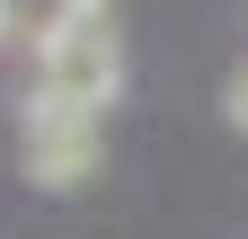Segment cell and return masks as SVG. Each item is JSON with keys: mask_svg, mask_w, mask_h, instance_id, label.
I'll use <instances>...</instances> for the list:
<instances>
[{"mask_svg": "<svg viewBox=\"0 0 248 239\" xmlns=\"http://www.w3.org/2000/svg\"><path fill=\"white\" fill-rule=\"evenodd\" d=\"M124 89V53H115V18L98 27H53L36 36V98L27 106H71V115H107Z\"/></svg>", "mask_w": 248, "mask_h": 239, "instance_id": "6da1fadb", "label": "cell"}, {"mask_svg": "<svg viewBox=\"0 0 248 239\" xmlns=\"http://www.w3.org/2000/svg\"><path fill=\"white\" fill-rule=\"evenodd\" d=\"M98 115H71V106H27V177L36 186H80L98 168Z\"/></svg>", "mask_w": 248, "mask_h": 239, "instance_id": "7a4b0ae2", "label": "cell"}, {"mask_svg": "<svg viewBox=\"0 0 248 239\" xmlns=\"http://www.w3.org/2000/svg\"><path fill=\"white\" fill-rule=\"evenodd\" d=\"M107 18V0H53V9H45V36H53V27H98Z\"/></svg>", "mask_w": 248, "mask_h": 239, "instance_id": "3957f363", "label": "cell"}, {"mask_svg": "<svg viewBox=\"0 0 248 239\" xmlns=\"http://www.w3.org/2000/svg\"><path fill=\"white\" fill-rule=\"evenodd\" d=\"M222 115L248 133V53H239V62H231V80H222Z\"/></svg>", "mask_w": 248, "mask_h": 239, "instance_id": "277c9868", "label": "cell"}, {"mask_svg": "<svg viewBox=\"0 0 248 239\" xmlns=\"http://www.w3.org/2000/svg\"><path fill=\"white\" fill-rule=\"evenodd\" d=\"M36 36H45V27H36V18H27V9H18V0H0V45H27V53H36Z\"/></svg>", "mask_w": 248, "mask_h": 239, "instance_id": "5b68a950", "label": "cell"}]
</instances>
